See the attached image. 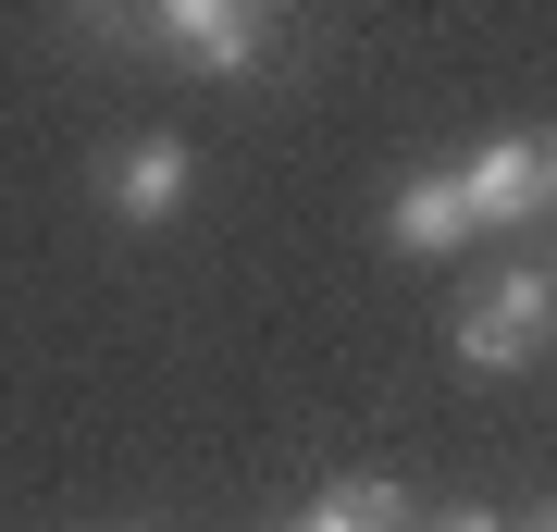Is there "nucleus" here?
<instances>
[{
	"label": "nucleus",
	"mask_w": 557,
	"mask_h": 532,
	"mask_svg": "<svg viewBox=\"0 0 557 532\" xmlns=\"http://www.w3.org/2000/svg\"><path fill=\"white\" fill-rule=\"evenodd\" d=\"M545 335H557V273H533V260L483 273V297H458V322H446L458 372H533Z\"/></svg>",
	"instance_id": "1"
},
{
	"label": "nucleus",
	"mask_w": 557,
	"mask_h": 532,
	"mask_svg": "<svg viewBox=\"0 0 557 532\" xmlns=\"http://www.w3.org/2000/svg\"><path fill=\"white\" fill-rule=\"evenodd\" d=\"M458 198H471V223H533V211H557V124L483 137L471 161H458Z\"/></svg>",
	"instance_id": "2"
},
{
	"label": "nucleus",
	"mask_w": 557,
	"mask_h": 532,
	"mask_svg": "<svg viewBox=\"0 0 557 532\" xmlns=\"http://www.w3.org/2000/svg\"><path fill=\"white\" fill-rule=\"evenodd\" d=\"M161 50H186L199 75H260V50H273V25L248 13V0H161L149 13Z\"/></svg>",
	"instance_id": "3"
},
{
	"label": "nucleus",
	"mask_w": 557,
	"mask_h": 532,
	"mask_svg": "<svg viewBox=\"0 0 557 532\" xmlns=\"http://www.w3.org/2000/svg\"><path fill=\"white\" fill-rule=\"evenodd\" d=\"M186 186H199L186 137H124V149H112V174H100V198H112L124 223H174V211H186Z\"/></svg>",
	"instance_id": "4"
},
{
	"label": "nucleus",
	"mask_w": 557,
	"mask_h": 532,
	"mask_svg": "<svg viewBox=\"0 0 557 532\" xmlns=\"http://www.w3.org/2000/svg\"><path fill=\"white\" fill-rule=\"evenodd\" d=\"M384 236H397L409 260H458L483 223H471V198H458V174H409L397 198H384Z\"/></svg>",
	"instance_id": "5"
},
{
	"label": "nucleus",
	"mask_w": 557,
	"mask_h": 532,
	"mask_svg": "<svg viewBox=\"0 0 557 532\" xmlns=\"http://www.w3.org/2000/svg\"><path fill=\"white\" fill-rule=\"evenodd\" d=\"M285 532H359V508H347V483L322 495V508H298V520H285Z\"/></svg>",
	"instance_id": "6"
},
{
	"label": "nucleus",
	"mask_w": 557,
	"mask_h": 532,
	"mask_svg": "<svg viewBox=\"0 0 557 532\" xmlns=\"http://www.w3.org/2000/svg\"><path fill=\"white\" fill-rule=\"evenodd\" d=\"M421 532H508L496 508H446V520H421Z\"/></svg>",
	"instance_id": "7"
},
{
	"label": "nucleus",
	"mask_w": 557,
	"mask_h": 532,
	"mask_svg": "<svg viewBox=\"0 0 557 532\" xmlns=\"http://www.w3.org/2000/svg\"><path fill=\"white\" fill-rule=\"evenodd\" d=\"M520 532H557V495H545V508H533V520H520Z\"/></svg>",
	"instance_id": "8"
}]
</instances>
